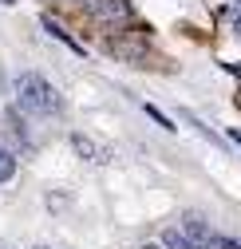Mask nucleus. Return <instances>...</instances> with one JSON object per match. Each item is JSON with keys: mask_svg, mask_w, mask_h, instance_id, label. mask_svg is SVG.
<instances>
[{"mask_svg": "<svg viewBox=\"0 0 241 249\" xmlns=\"http://www.w3.org/2000/svg\"><path fill=\"white\" fill-rule=\"evenodd\" d=\"M16 103H20V111H28V115H40V119H55L59 115V91L52 87V79L48 75H40V71H20L16 75Z\"/></svg>", "mask_w": 241, "mask_h": 249, "instance_id": "obj_1", "label": "nucleus"}, {"mask_svg": "<svg viewBox=\"0 0 241 249\" xmlns=\"http://www.w3.org/2000/svg\"><path fill=\"white\" fill-rule=\"evenodd\" d=\"M83 8L91 20L99 24H119V28H127L135 20V8H131V0H83Z\"/></svg>", "mask_w": 241, "mask_h": 249, "instance_id": "obj_2", "label": "nucleus"}, {"mask_svg": "<svg viewBox=\"0 0 241 249\" xmlns=\"http://www.w3.org/2000/svg\"><path fill=\"white\" fill-rule=\"evenodd\" d=\"M162 241H166V249H206L186 226H170V230L162 233Z\"/></svg>", "mask_w": 241, "mask_h": 249, "instance_id": "obj_3", "label": "nucleus"}, {"mask_svg": "<svg viewBox=\"0 0 241 249\" xmlns=\"http://www.w3.org/2000/svg\"><path fill=\"white\" fill-rule=\"evenodd\" d=\"M71 146H75V154H83V159H91V162H107L111 159V150H95L99 142H91L87 135H71Z\"/></svg>", "mask_w": 241, "mask_h": 249, "instance_id": "obj_4", "label": "nucleus"}, {"mask_svg": "<svg viewBox=\"0 0 241 249\" xmlns=\"http://www.w3.org/2000/svg\"><path fill=\"white\" fill-rule=\"evenodd\" d=\"M44 28H48V32H52L55 40H64V44H68V48H71L75 55H83V48H79V44H75V40H71V36H68V32H64V28H59V24H52V20H44Z\"/></svg>", "mask_w": 241, "mask_h": 249, "instance_id": "obj_5", "label": "nucleus"}, {"mask_svg": "<svg viewBox=\"0 0 241 249\" xmlns=\"http://www.w3.org/2000/svg\"><path fill=\"white\" fill-rule=\"evenodd\" d=\"M12 174H16V159H12V154H8L4 146H0V186H4Z\"/></svg>", "mask_w": 241, "mask_h": 249, "instance_id": "obj_6", "label": "nucleus"}, {"mask_svg": "<svg viewBox=\"0 0 241 249\" xmlns=\"http://www.w3.org/2000/svg\"><path fill=\"white\" fill-rule=\"evenodd\" d=\"M209 249H241V241H233V237H214Z\"/></svg>", "mask_w": 241, "mask_h": 249, "instance_id": "obj_7", "label": "nucleus"}, {"mask_svg": "<svg viewBox=\"0 0 241 249\" xmlns=\"http://www.w3.org/2000/svg\"><path fill=\"white\" fill-rule=\"evenodd\" d=\"M225 16H229V28H233V32L241 36V4H237V8H229Z\"/></svg>", "mask_w": 241, "mask_h": 249, "instance_id": "obj_8", "label": "nucleus"}, {"mask_svg": "<svg viewBox=\"0 0 241 249\" xmlns=\"http://www.w3.org/2000/svg\"><path fill=\"white\" fill-rule=\"evenodd\" d=\"M146 115H150V119H155V123H158V127H170V119H166V115H162L158 107H150V103H146Z\"/></svg>", "mask_w": 241, "mask_h": 249, "instance_id": "obj_9", "label": "nucleus"}, {"mask_svg": "<svg viewBox=\"0 0 241 249\" xmlns=\"http://www.w3.org/2000/svg\"><path fill=\"white\" fill-rule=\"evenodd\" d=\"M229 139H233V142H237V146H241V131H229Z\"/></svg>", "mask_w": 241, "mask_h": 249, "instance_id": "obj_10", "label": "nucleus"}, {"mask_svg": "<svg viewBox=\"0 0 241 249\" xmlns=\"http://www.w3.org/2000/svg\"><path fill=\"white\" fill-rule=\"evenodd\" d=\"M138 249H162V245H155V241H146V245H138Z\"/></svg>", "mask_w": 241, "mask_h": 249, "instance_id": "obj_11", "label": "nucleus"}, {"mask_svg": "<svg viewBox=\"0 0 241 249\" xmlns=\"http://www.w3.org/2000/svg\"><path fill=\"white\" fill-rule=\"evenodd\" d=\"M36 249H48V245H36Z\"/></svg>", "mask_w": 241, "mask_h": 249, "instance_id": "obj_12", "label": "nucleus"}, {"mask_svg": "<svg viewBox=\"0 0 241 249\" xmlns=\"http://www.w3.org/2000/svg\"><path fill=\"white\" fill-rule=\"evenodd\" d=\"M4 4H12V0H4Z\"/></svg>", "mask_w": 241, "mask_h": 249, "instance_id": "obj_13", "label": "nucleus"}]
</instances>
